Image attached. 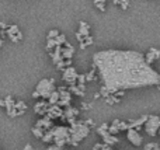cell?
<instances>
[{
  "instance_id": "obj_4",
  "label": "cell",
  "mask_w": 160,
  "mask_h": 150,
  "mask_svg": "<svg viewBox=\"0 0 160 150\" xmlns=\"http://www.w3.org/2000/svg\"><path fill=\"white\" fill-rule=\"evenodd\" d=\"M37 93H38L41 97L44 98H49L51 94L55 91V86H53V80H48V79H44L38 83L37 86Z\"/></svg>"
},
{
  "instance_id": "obj_3",
  "label": "cell",
  "mask_w": 160,
  "mask_h": 150,
  "mask_svg": "<svg viewBox=\"0 0 160 150\" xmlns=\"http://www.w3.org/2000/svg\"><path fill=\"white\" fill-rule=\"evenodd\" d=\"M51 132L53 135V142H55L56 146L62 148L66 143H70V132L68 128H65V126H56V128L51 129Z\"/></svg>"
},
{
  "instance_id": "obj_9",
  "label": "cell",
  "mask_w": 160,
  "mask_h": 150,
  "mask_svg": "<svg viewBox=\"0 0 160 150\" xmlns=\"http://www.w3.org/2000/svg\"><path fill=\"white\" fill-rule=\"evenodd\" d=\"M102 136V139H104V143L105 145H108V146H111V145H114V143H117L118 142V139H117L115 136H114V135H111L110 132H104V133L101 135Z\"/></svg>"
},
{
  "instance_id": "obj_17",
  "label": "cell",
  "mask_w": 160,
  "mask_h": 150,
  "mask_svg": "<svg viewBox=\"0 0 160 150\" xmlns=\"http://www.w3.org/2000/svg\"><path fill=\"white\" fill-rule=\"evenodd\" d=\"M0 107H6V101L0 100Z\"/></svg>"
},
{
  "instance_id": "obj_11",
  "label": "cell",
  "mask_w": 160,
  "mask_h": 150,
  "mask_svg": "<svg viewBox=\"0 0 160 150\" xmlns=\"http://www.w3.org/2000/svg\"><path fill=\"white\" fill-rule=\"evenodd\" d=\"M32 133L35 135L37 138H39V139H42V136H44V131H42V128H38V126L32 128Z\"/></svg>"
},
{
  "instance_id": "obj_5",
  "label": "cell",
  "mask_w": 160,
  "mask_h": 150,
  "mask_svg": "<svg viewBox=\"0 0 160 150\" xmlns=\"http://www.w3.org/2000/svg\"><path fill=\"white\" fill-rule=\"evenodd\" d=\"M159 128H160V117L150 115V117L146 118V121H145V131H146L148 135L156 136L159 133Z\"/></svg>"
},
{
  "instance_id": "obj_7",
  "label": "cell",
  "mask_w": 160,
  "mask_h": 150,
  "mask_svg": "<svg viewBox=\"0 0 160 150\" xmlns=\"http://www.w3.org/2000/svg\"><path fill=\"white\" fill-rule=\"evenodd\" d=\"M78 77H79V75L76 73V70L73 69V67H69V69H66V70H65V73H63V80L68 81L69 84L75 83Z\"/></svg>"
},
{
  "instance_id": "obj_15",
  "label": "cell",
  "mask_w": 160,
  "mask_h": 150,
  "mask_svg": "<svg viewBox=\"0 0 160 150\" xmlns=\"http://www.w3.org/2000/svg\"><path fill=\"white\" fill-rule=\"evenodd\" d=\"M47 150H63V149L59 148V146H56V145H53V146H49Z\"/></svg>"
},
{
  "instance_id": "obj_1",
  "label": "cell",
  "mask_w": 160,
  "mask_h": 150,
  "mask_svg": "<svg viewBox=\"0 0 160 150\" xmlns=\"http://www.w3.org/2000/svg\"><path fill=\"white\" fill-rule=\"evenodd\" d=\"M93 62L107 91L160 84V75L135 51H100L93 56Z\"/></svg>"
},
{
  "instance_id": "obj_6",
  "label": "cell",
  "mask_w": 160,
  "mask_h": 150,
  "mask_svg": "<svg viewBox=\"0 0 160 150\" xmlns=\"http://www.w3.org/2000/svg\"><path fill=\"white\" fill-rule=\"evenodd\" d=\"M127 138L133 146H141L142 145V136L139 135L138 129L129 128L128 129V132H127Z\"/></svg>"
},
{
  "instance_id": "obj_16",
  "label": "cell",
  "mask_w": 160,
  "mask_h": 150,
  "mask_svg": "<svg viewBox=\"0 0 160 150\" xmlns=\"http://www.w3.org/2000/svg\"><path fill=\"white\" fill-rule=\"evenodd\" d=\"M24 150H34V148H32V146H31V145H25Z\"/></svg>"
},
{
  "instance_id": "obj_8",
  "label": "cell",
  "mask_w": 160,
  "mask_h": 150,
  "mask_svg": "<svg viewBox=\"0 0 160 150\" xmlns=\"http://www.w3.org/2000/svg\"><path fill=\"white\" fill-rule=\"evenodd\" d=\"M7 34H8V36H10V39L13 42H17V41H20V39L22 38V35H21V32L18 31V27H17V25H10L8 30H7Z\"/></svg>"
},
{
  "instance_id": "obj_14",
  "label": "cell",
  "mask_w": 160,
  "mask_h": 150,
  "mask_svg": "<svg viewBox=\"0 0 160 150\" xmlns=\"http://www.w3.org/2000/svg\"><path fill=\"white\" fill-rule=\"evenodd\" d=\"M94 2V4L97 6V7L100 8L101 11H104V3H105V0H93Z\"/></svg>"
},
{
  "instance_id": "obj_13",
  "label": "cell",
  "mask_w": 160,
  "mask_h": 150,
  "mask_svg": "<svg viewBox=\"0 0 160 150\" xmlns=\"http://www.w3.org/2000/svg\"><path fill=\"white\" fill-rule=\"evenodd\" d=\"M145 150H160V148L158 143H148V145L145 146Z\"/></svg>"
},
{
  "instance_id": "obj_20",
  "label": "cell",
  "mask_w": 160,
  "mask_h": 150,
  "mask_svg": "<svg viewBox=\"0 0 160 150\" xmlns=\"http://www.w3.org/2000/svg\"><path fill=\"white\" fill-rule=\"evenodd\" d=\"M159 133H160V128H159Z\"/></svg>"
},
{
  "instance_id": "obj_18",
  "label": "cell",
  "mask_w": 160,
  "mask_h": 150,
  "mask_svg": "<svg viewBox=\"0 0 160 150\" xmlns=\"http://www.w3.org/2000/svg\"><path fill=\"white\" fill-rule=\"evenodd\" d=\"M0 28H6V24H4V22H0Z\"/></svg>"
},
{
  "instance_id": "obj_2",
  "label": "cell",
  "mask_w": 160,
  "mask_h": 150,
  "mask_svg": "<svg viewBox=\"0 0 160 150\" xmlns=\"http://www.w3.org/2000/svg\"><path fill=\"white\" fill-rule=\"evenodd\" d=\"M69 132H70V143L76 146L80 140L87 136L90 129L84 123H73V126L69 129Z\"/></svg>"
},
{
  "instance_id": "obj_12",
  "label": "cell",
  "mask_w": 160,
  "mask_h": 150,
  "mask_svg": "<svg viewBox=\"0 0 160 150\" xmlns=\"http://www.w3.org/2000/svg\"><path fill=\"white\" fill-rule=\"evenodd\" d=\"M42 140H44L45 143H49V142H52L53 140V135H52V132H47V133H44V136H42Z\"/></svg>"
},
{
  "instance_id": "obj_10",
  "label": "cell",
  "mask_w": 160,
  "mask_h": 150,
  "mask_svg": "<svg viewBox=\"0 0 160 150\" xmlns=\"http://www.w3.org/2000/svg\"><path fill=\"white\" fill-rule=\"evenodd\" d=\"M48 105H49V103L47 104V103H44V101H42V103H38L35 105V112H38L39 115H44L45 112H48V108H49Z\"/></svg>"
},
{
  "instance_id": "obj_19",
  "label": "cell",
  "mask_w": 160,
  "mask_h": 150,
  "mask_svg": "<svg viewBox=\"0 0 160 150\" xmlns=\"http://www.w3.org/2000/svg\"><path fill=\"white\" fill-rule=\"evenodd\" d=\"M2 45H3V41H2V39H0V46H2Z\"/></svg>"
}]
</instances>
